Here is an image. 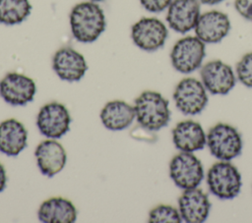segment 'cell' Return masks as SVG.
<instances>
[{
    "instance_id": "6da1fadb",
    "label": "cell",
    "mask_w": 252,
    "mask_h": 223,
    "mask_svg": "<svg viewBox=\"0 0 252 223\" xmlns=\"http://www.w3.org/2000/svg\"><path fill=\"white\" fill-rule=\"evenodd\" d=\"M70 26L75 39L84 43L93 42L105 29L104 13L95 2H81L70 13Z\"/></svg>"
},
{
    "instance_id": "7a4b0ae2",
    "label": "cell",
    "mask_w": 252,
    "mask_h": 223,
    "mask_svg": "<svg viewBox=\"0 0 252 223\" xmlns=\"http://www.w3.org/2000/svg\"><path fill=\"white\" fill-rule=\"evenodd\" d=\"M135 114L138 124L148 131H158L170 119L168 101L157 91L142 92L135 100Z\"/></svg>"
},
{
    "instance_id": "3957f363",
    "label": "cell",
    "mask_w": 252,
    "mask_h": 223,
    "mask_svg": "<svg viewBox=\"0 0 252 223\" xmlns=\"http://www.w3.org/2000/svg\"><path fill=\"white\" fill-rule=\"evenodd\" d=\"M207 145L214 157L221 161H230L241 153L243 141L236 128L219 123L209 130Z\"/></svg>"
},
{
    "instance_id": "277c9868",
    "label": "cell",
    "mask_w": 252,
    "mask_h": 223,
    "mask_svg": "<svg viewBox=\"0 0 252 223\" xmlns=\"http://www.w3.org/2000/svg\"><path fill=\"white\" fill-rule=\"evenodd\" d=\"M207 184L215 196L220 199H232L240 193L242 179L232 163L220 160L209 169Z\"/></svg>"
},
{
    "instance_id": "5b68a950",
    "label": "cell",
    "mask_w": 252,
    "mask_h": 223,
    "mask_svg": "<svg viewBox=\"0 0 252 223\" xmlns=\"http://www.w3.org/2000/svg\"><path fill=\"white\" fill-rule=\"evenodd\" d=\"M205 56V43L197 36H185L173 45L170 61L173 68L179 73L190 74L202 66Z\"/></svg>"
},
{
    "instance_id": "8992f818",
    "label": "cell",
    "mask_w": 252,
    "mask_h": 223,
    "mask_svg": "<svg viewBox=\"0 0 252 223\" xmlns=\"http://www.w3.org/2000/svg\"><path fill=\"white\" fill-rule=\"evenodd\" d=\"M173 100L184 115H197L207 106L208 94L203 83L195 78H184L176 85Z\"/></svg>"
},
{
    "instance_id": "52a82bcc",
    "label": "cell",
    "mask_w": 252,
    "mask_h": 223,
    "mask_svg": "<svg viewBox=\"0 0 252 223\" xmlns=\"http://www.w3.org/2000/svg\"><path fill=\"white\" fill-rule=\"evenodd\" d=\"M169 176L178 188L194 189L198 188L204 179V168L193 152L181 151L169 163Z\"/></svg>"
},
{
    "instance_id": "ba28073f",
    "label": "cell",
    "mask_w": 252,
    "mask_h": 223,
    "mask_svg": "<svg viewBox=\"0 0 252 223\" xmlns=\"http://www.w3.org/2000/svg\"><path fill=\"white\" fill-rule=\"evenodd\" d=\"M167 35V28L157 18H142L131 28L133 42L139 48L148 52H153L162 47Z\"/></svg>"
},
{
    "instance_id": "9c48e42d",
    "label": "cell",
    "mask_w": 252,
    "mask_h": 223,
    "mask_svg": "<svg viewBox=\"0 0 252 223\" xmlns=\"http://www.w3.org/2000/svg\"><path fill=\"white\" fill-rule=\"evenodd\" d=\"M201 82L212 94H227L236 84V75L232 68L220 61L213 60L201 67Z\"/></svg>"
},
{
    "instance_id": "30bf717a",
    "label": "cell",
    "mask_w": 252,
    "mask_h": 223,
    "mask_svg": "<svg viewBox=\"0 0 252 223\" xmlns=\"http://www.w3.org/2000/svg\"><path fill=\"white\" fill-rule=\"evenodd\" d=\"M71 117L67 108L59 102H50L42 106L36 118L39 132L49 139H59L70 128Z\"/></svg>"
},
{
    "instance_id": "8fae6325",
    "label": "cell",
    "mask_w": 252,
    "mask_h": 223,
    "mask_svg": "<svg viewBox=\"0 0 252 223\" xmlns=\"http://www.w3.org/2000/svg\"><path fill=\"white\" fill-rule=\"evenodd\" d=\"M35 92L33 80L19 73H9L0 82L1 97L14 106L25 105L32 101Z\"/></svg>"
},
{
    "instance_id": "7c38bea8",
    "label": "cell",
    "mask_w": 252,
    "mask_h": 223,
    "mask_svg": "<svg viewBox=\"0 0 252 223\" xmlns=\"http://www.w3.org/2000/svg\"><path fill=\"white\" fill-rule=\"evenodd\" d=\"M200 15L199 0H172L167 8L166 22L174 31L186 33L195 28Z\"/></svg>"
},
{
    "instance_id": "4fadbf2b",
    "label": "cell",
    "mask_w": 252,
    "mask_h": 223,
    "mask_svg": "<svg viewBox=\"0 0 252 223\" xmlns=\"http://www.w3.org/2000/svg\"><path fill=\"white\" fill-rule=\"evenodd\" d=\"M196 36L206 43L220 42L230 30V21L226 14L212 10L201 14L194 28Z\"/></svg>"
},
{
    "instance_id": "5bb4252c",
    "label": "cell",
    "mask_w": 252,
    "mask_h": 223,
    "mask_svg": "<svg viewBox=\"0 0 252 223\" xmlns=\"http://www.w3.org/2000/svg\"><path fill=\"white\" fill-rule=\"evenodd\" d=\"M211 202L207 194L198 188L184 190L178 198V210L185 222H204L209 216Z\"/></svg>"
},
{
    "instance_id": "9a60e30c",
    "label": "cell",
    "mask_w": 252,
    "mask_h": 223,
    "mask_svg": "<svg viewBox=\"0 0 252 223\" xmlns=\"http://www.w3.org/2000/svg\"><path fill=\"white\" fill-rule=\"evenodd\" d=\"M52 67L57 76L67 82L80 81L88 70L84 56L71 47H62L55 52Z\"/></svg>"
},
{
    "instance_id": "2e32d148",
    "label": "cell",
    "mask_w": 252,
    "mask_h": 223,
    "mask_svg": "<svg viewBox=\"0 0 252 223\" xmlns=\"http://www.w3.org/2000/svg\"><path fill=\"white\" fill-rule=\"evenodd\" d=\"M34 155L40 172L47 177H53L59 173L67 161L64 147L54 139L41 141L37 145Z\"/></svg>"
},
{
    "instance_id": "e0dca14e",
    "label": "cell",
    "mask_w": 252,
    "mask_h": 223,
    "mask_svg": "<svg viewBox=\"0 0 252 223\" xmlns=\"http://www.w3.org/2000/svg\"><path fill=\"white\" fill-rule=\"evenodd\" d=\"M172 140L178 150L194 152L205 147L207 134L198 122L185 120L179 122L172 130Z\"/></svg>"
},
{
    "instance_id": "ac0fdd59",
    "label": "cell",
    "mask_w": 252,
    "mask_h": 223,
    "mask_svg": "<svg viewBox=\"0 0 252 223\" xmlns=\"http://www.w3.org/2000/svg\"><path fill=\"white\" fill-rule=\"evenodd\" d=\"M28 143V132L16 119L0 123V151L8 156L18 155Z\"/></svg>"
},
{
    "instance_id": "d6986e66",
    "label": "cell",
    "mask_w": 252,
    "mask_h": 223,
    "mask_svg": "<svg viewBox=\"0 0 252 223\" xmlns=\"http://www.w3.org/2000/svg\"><path fill=\"white\" fill-rule=\"evenodd\" d=\"M37 215L44 223H73L77 218V210L64 197H51L41 203Z\"/></svg>"
},
{
    "instance_id": "ffe728a7",
    "label": "cell",
    "mask_w": 252,
    "mask_h": 223,
    "mask_svg": "<svg viewBox=\"0 0 252 223\" xmlns=\"http://www.w3.org/2000/svg\"><path fill=\"white\" fill-rule=\"evenodd\" d=\"M135 117L134 107L122 100L107 102L100 112L103 126L111 131H121L128 128Z\"/></svg>"
},
{
    "instance_id": "44dd1931",
    "label": "cell",
    "mask_w": 252,
    "mask_h": 223,
    "mask_svg": "<svg viewBox=\"0 0 252 223\" xmlns=\"http://www.w3.org/2000/svg\"><path fill=\"white\" fill-rule=\"evenodd\" d=\"M31 11L29 0H0V23L7 26L21 24Z\"/></svg>"
},
{
    "instance_id": "7402d4cb",
    "label": "cell",
    "mask_w": 252,
    "mask_h": 223,
    "mask_svg": "<svg viewBox=\"0 0 252 223\" xmlns=\"http://www.w3.org/2000/svg\"><path fill=\"white\" fill-rule=\"evenodd\" d=\"M181 221L179 210L167 204L156 206L149 214V222L151 223H180Z\"/></svg>"
},
{
    "instance_id": "603a6c76",
    "label": "cell",
    "mask_w": 252,
    "mask_h": 223,
    "mask_svg": "<svg viewBox=\"0 0 252 223\" xmlns=\"http://www.w3.org/2000/svg\"><path fill=\"white\" fill-rule=\"evenodd\" d=\"M236 79L243 85L252 87V52L244 54L237 62Z\"/></svg>"
},
{
    "instance_id": "cb8c5ba5",
    "label": "cell",
    "mask_w": 252,
    "mask_h": 223,
    "mask_svg": "<svg viewBox=\"0 0 252 223\" xmlns=\"http://www.w3.org/2000/svg\"><path fill=\"white\" fill-rule=\"evenodd\" d=\"M142 6L151 13H159L167 9L172 0H140Z\"/></svg>"
},
{
    "instance_id": "d4e9b609",
    "label": "cell",
    "mask_w": 252,
    "mask_h": 223,
    "mask_svg": "<svg viewBox=\"0 0 252 223\" xmlns=\"http://www.w3.org/2000/svg\"><path fill=\"white\" fill-rule=\"evenodd\" d=\"M234 8L242 18L252 22V0H234Z\"/></svg>"
},
{
    "instance_id": "484cf974",
    "label": "cell",
    "mask_w": 252,
    "mask_h": 223,
    "mask_svg": "<svg viewBox=\"0 0 252 223\" xmlns=\"http://www.w3.org/2000/svg\"><path fill=\"white\" fill-rule=\"evenodd\" d=\"M6 172H5V168L4 166L0 163V193L5 189L6 187Z\"/></svg>"
},
{
    "instance_id": "4316f807",
    "label": "cell",
    "mask_w": 252,
    "mask_h": 223,
    "mask_svg": "<svg viewBox=\"0 0 252 223\" xmlns=\"http://www.w3.org/2000/svg\"><path fill=\"white\" fill-rule=\"evenodd\" d=\"M199 1L201 4H205V5H216L224 0H199Z\"/></svg>"
},
{
    "instance_id": "83f0119b",
    "label": "cell",
    "mask_w": 252,
    "mask_h": 223,
    "mask_svg": "<svg viewBox=\"0 0 252 223\" xmlns=\"http://www.w3.org/2000/svg\"><path fill=\"white\" fill-rule=\"evenodd\" d=\"M92 2H100V1H103V0H90Z\"/></svg>"
}]
</instances>
